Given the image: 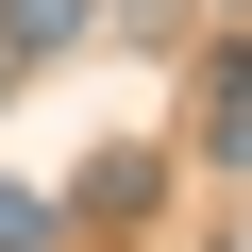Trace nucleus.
I'll list each match as a JSON object with an SVG mask.
<instances>
[{
    "instance_id": "obj_1",
    "label": "nucleus",
    "mask_w": 252,
    "mask_h": 252,
    "mask_svg": "<svg viewBox=\"0 0 252 252\" xmlns=\"http://www.w3.org/2000/svg\"><path fill=\"white\" fill-rule=\"evenodd\" d=\"M152 185H168V152H152V135H118V152L84 168V219H152Z\"/></svg>"
},
{
    "instance_id": "obj_5",
    "label": "nucleus",
    "mask_w": 252,
    "mask_h": 252,
    "mask_svg": "<svg viewBox=\"0 0 252 252\" xmlns=\"http://www.w3.org/2000/svg\"><path fill=\"white\" fill-rule=\"evenodd\" d=\"M0 84H17V51H0Z\"/></svg>"
},
{
    "instance_id": "obj_3",
    "label": "nucleus",
    "mask_w": 252,
    "mask_h": 252,
    "mask_svg": "<svg viewBox=\"0 0 252 252\" xmlns=\"http://www.w3.org/2000/svg\"><path fill=\"white\" fill-rule=\"evenodd\" d=\"M84 34V0H0V51H67Z\"/></svg>"
},
{
    "instance_id": "obj_4",
    "label": "nucleus",
    "mask_w": 252,
    "mask_h": 252,
    "mask_svg": "<svg viewBox=\"0 0 252 252\" xmlns=\"http://www.w3.org/2000/svg\"><path fill=\"white\" fill-rule=\"evenodd\" d=\"M0 252H67V202H34V185H0Z\"/></svg>"
},
{
    "instance_id": "obj_2",
    "label": "nucleus",
    "mask_w": 252,
    "mask_h": 252,
    "mask_svg": "<svg viewBox=\"0 0 252 252\" xmlns=\"http://www.w3.org/2000/svg\"><path fill=\"white\" fill-rule=\"evenodd\" d=\"M202 152H252V51H219V84H202Z\"/></svg>"
}]
</instances>
